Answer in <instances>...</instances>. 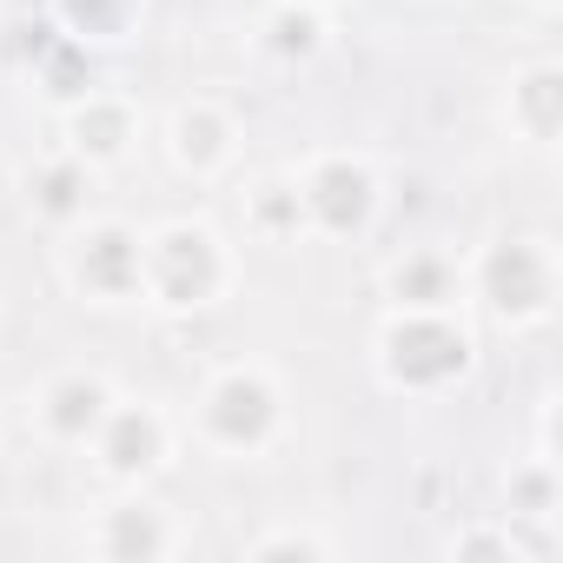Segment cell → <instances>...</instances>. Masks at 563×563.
Wrapping results in <instances>:
<instances>
[{
    "mask_svg": "<svg viewBox=\"0 0 563 563\" xmlns=\"http://www.w3.org/2000/svg\"><path fill=\"white\" fill-rule=\"evenodd\" d=\"M100 418V391L93 385H60V398H54V424L60 431H87Z\"/></svg>",
    "mask_w": 563,
    "mask_h": 563,
    "instance_id": "cell-8",
    "label": "cell"
},
{
    "mask_svg": "<svg viewBox=\"0 0 563 563\" xmlns=\"http://www.w3.org/2000/svg\"><path fill=\"white\" fill-rule=\"evenodd\" d=\"M87 286H100V292H126L133 286V239L126 232H100L87 245Z\"/></svg>",
    "mask_w": 563,
    "mask_h": 563,
    "instance_id": "cell-6",
    "label": "cell"
},
{
    "mask_svg": "<svg viewBox=\"0 0 563 563\" xmlns=\"http://www.w3.org/2000/svg\"><path fill=\"white\" fill-rule=\"evenodd\" d=\"M278 41H286V47H306V41H312V21H278Z\"/></svg>",
    "mask_w": 563,
    "mask_h": 563,
    "instance_id": "cell-16",
    "label": "cell"
},
{
    "mask_svg": "<svg viewBox=\"0 0 563 563\" xmlns=\"http://www.w3.org/2000/svg\"><path fill=\"white\" fill-rule=\"evenodd\" d=\"M312 206H319V219H325L332 232H352V225L365 219V173H358V166H325V173L312 179Z\"/></svg>",
    "mask_w": 563,
    "mask_h": 563,
    "instance_id": "cell-5",
    "label": "cell"
},
{
    "mask_svg": "<svg viewBox=\"0 0 563 563\" xmlns=\"http://www.w3.org/2000/svg\"><path fill=\"white\" fill-rule=\"evenodd\" d=\"M484 286H490V299L504 306V312H537L543 306V265H537V252L530 245H504L490 265H484Z\"/></svg>",
    "mask_w": 563,
    "mask_h": 563,
    "instance_id": "cell-4",
    "label": "cell"
},
{
    "mask_svg": "<svg viewBox=\"0 0 563 563\" xmlns=\"http://www.w3.org/2000/svg\"><path fill=\"white\" fill-rule=\"evenodd\" d=\"M74 192H80V179H74V173H54V179H47V206H54V212H67V206H74Z\"/></svg>",
    "mask_w": 563,
    "mask_h": 563,
    "instance_id": "cell-15",
    "label": "cell"
},
{
    "mask_svg": "<svg viewBox=\"0 0 563 563\" xmlns=\"http://www.w3.org/2000/svg\"><path fill=\"white\" fill-rule=\"evenodd\" d=\"M438 286H444V272H438V265H411V272H405V292H411L418 306L438 299Z\"/></svg>",
    "mask_w": 563,
    "mask_h": 563,
    "instance_id": "cell-13",
    "label": "cell"
},
{
    "mask_svg": "<svg viewBox=\"0 0 563 563\" xmlns=\"http://www.w3.org/2000/svg\"><path fill=\"white\" fill-rule=\"evenodd\" d=\"M265 424H272V391L258 378H225L212 398V431L225 444H252V438H265Z\"/></svg>",
    "mask_w": 563,
    "mask_h": 563,
    "instance_id": "cell-3",
    "label": "cell"
},
{
    "mask_svg": "<svg viewBox=\"0 0 563 563\" xmlns=\"http://www.w3.org/2000/svg\"><path fill=\"white\" fill-rule=\"evenodd\" d=\"M107 457H113V471H146L159 457V424L140 418V411H126L113 424V438H107Z\"/></svg>",
    "mask_w": 563,
    "mask_h": 563,
    "instance_id": "cell-7",
    "label": "cell"
},
{
    "mask_svg": "<svg viewBox=\"0 0 563 563\" xmlns=\"http://www.w3.org/2000/svg\"><path fill=\"white\" fill-rule=\"evenodd\" d=\"M212 146H219V126H212V120H186V153H199V159H206Z\"/></svg>",
    "mask_w": 563,
    "mask_h": 563,
    "instance_id": "cell-14",
    "label": "cell"
},
{
    "mask_svg": "<svg viewBox=\"0 0 563 563\" xmlns=\"http://www.w3.org/2000/svg\"><path fill=\"white\" fill-rule=\"evenodd\" d=\"M464 365V339L451 325H431V319H411L391 332V372L405 385H438Z\"/></svg>",
    "mask_w": 563,
    "mask_h": 563,
    "instance_id": "cell-1",
    "label": "cell"
},
{
    "mask_svg": "<svg viewBox=\"0 0 563 563\" xmlns=\"http://www.w3.org/2000/svg\"><path fill=\"white\" fill-rule=\"evenodd\" d=\"M67 14H74L80 27H93V34H100V27H113V21H120V0H67Z\"/></svg>",
    "mask_w": 563,
    "mask_h": 563,
    "instance_id": "cell-12",
    "label": "cell"
},
{
    "mask_svg": "<svg viewBox=\"0 0 563 563\" xmlns=\"http://www.w3.org/2000/svg\"><path fill=\"white\" fill-rule=\"evenodd\" d=\"M153 278H159V292H166L173 306L206 299V292H212V278H219V265H212V239H206V232H166V239L153 245Z\"/></svg>",
    "mask_w": 563,
    "mask_h": 563,
    "instance_id": "cell-2",
    "label": "cell"
},
{
    "mask_svg": "<svg viewBox=\"0 0 563 563\" xmlns=\"http://www.w3.org/2000/svg\"><path fill=\"white\" fill-rule=\"evenodd\" d=\"M120 133H126V120H120L113 107H93V113L80 120V140H87L93 153H113V146H120Z\"/></svg>",
    "mask_w": 563,
    "mask_h": 563,
    "instance_id": "cell-11",
    "label": "cell"
},
{
    "mask_svg": "<svg viewBox=\"0 0 563 563\" xmlns=\"http://www.w3.org/2000/svg\"><path fill=\"white\" fill-rule=\"evenodd\" d=\"M113 550H120V556H133V550H140V556H146V550H159V530H153V517L126 510V517L113 523Z\"/></svg>",
    "mask_w": 563,
    "mask_h": 563,
    "instance_id": "cell-10",
    "label": "cell"
},
{
    "mask_svg": "<svg viewBox=\"0 0 563 563\" xmlns=\"http://www.w3.org/2000/svg\"><path fill=\"white\" fill-rule=\"evenodd\" d=\"M556 93H563L556 74H537V80H530L523 107H530V126H537V133H556Z\"/></svg>",
    "mask_w": 563,
    "mask_h": 563,
    "instance_id": "cell-9",
    "label": "cell"
}]
</instances>
